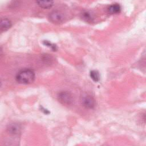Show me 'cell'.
Masks as SVG:
<instances>
[{"mask_svg": "<svg viewBox=\"0 0 146 146\" xmlns=\"http://www.w3.org/2000/svg\"><path fill=\"white\" fill-rule=\"evenodd\" d=\"M35 79V74L30 69H24L20 71L16 76V80L22 84H29L32 83Z\"/></svg>", "mask_w": 146, "mask_h": 146, "instance_id": "obj_1", "label": "cell"}, {"mask_svg": "<svg viewBox=\"0 0 146 146\" xmlns=\"http://www.w3.org/2000/svg\"><path fill=\"white\" fill-rule=\"evenodd\" d=\"M49 19L54 23H60L63 21L64 16L60 11H54L50 13Z\"/></svg>", "mask_w": 146, "mask_h": 146, "instance_id": "obj_2", "label": "cell"}, {"mask_svg": "<svg viewBox=\"0 0 146 146\" xmlns=\"http://www.w3.org/2000/svg\"><path fill=\"white\" fill-rule=\"evenodd\" d=\"M82 104L87 108L93 109L96 106V102L94 98L91 96H84L82 99Z\"/></svg>", "mask_w": 146, "mask_h": 146, "instance_id": "obj_3", "label": "cell"}, {"mask_svg": "<svg viewBox=\"0 0 146 146\" xmlns=\"http://www.w3.org/2000/svg\"><path fill=\"white\" fill-rule=\"evenodd\" d=\"M58 99L62 103L66 104H71L73 100L71 95L67 92H62L60 93L58 95Z\"/></svg>", "mask_w": 146, "mask_h": 146, "instance_id": "obj_4", "label": "cell"}, {"mask_svg": "<svg viewBox=\"0 0 146 146\" xmlns=\"http://www.w3.org/2000/svg\"><path fill=\"white\" fill-rule=\"evenodd\" d=\"M11 26V22L7 18L0 19V30L4 31L9 29Z\"/></svg>", "mask_w": 146, "mask_h": 146, "instance_id": "obj_5", "label": "cell"}, {"mask_svg": "<svg viewBox=\"0 0 146 146\" xmlns=\"http://www.w3.org/2000/svg\"><path fill=\"white\" fill-rule=\"evenodd\" d=\"M38 5L42 8L49 9L51 8L54 3L53 0H36Z\"/></svg>", "mask_w": 146, "mask_h": 146, "instance_id": "obj_6", "label": "cell"}, {"mask_svg": "<svg viewBox=\"0 0 146 146\" xmlns=\"http://www.w3.org/2000/svg\"><path fill=\"white\" fill-rule=\"evenodd\" d=\"M121 8L118 4H113L108 8V11L111 14H116L120 11Z\"/></svg>", "mask_w": 146, "mask_h": 146, "instance_id": "obj_7", "label": "cell"}, {"mask_svg": "<svg viewBox=\"0 0 146 146\" xmlns=\"http://www.w3.org/2000/svg\"><path fill=\"white\" fill-rule=\"evenodd\" d=\"M90 77L94 82H98L100 79L99 73L96 70H92L90 72Z\"/></svg>", "mask_w": 146, "mask_h": 146, "instance_id": "obj_8", "label": "cell"}, {"mask_svg": "<svg viewBox=\"0 0 146 146\" xmlns=\"http://www.w3.org/2000/svg\"><path fill=\"white\" fill-rule=\"evenodd\" d=\"M9 129L11 133L15 134V133H18L20 132L21 128L18 125L14 124L11 125V126L9 128Z\"/></svg>", "mask_w": 146, "mask_h": 146, "instance_id": "obj_9", "label": "cell"}, {"mask_svg": "<svg viewBox=\"0 0 146 146\" xmlns=\"http://www.w3.org/2000/svg\"><path fill=\"white\" fill-rule=\"evenodd\" d=\"M92 18V15H91L90 13H89L88 12L83 13V19H84L86 21H91Z\"/></svg>", "mask_w": 146, "mask_h": 146, "instance_id": "obj_10", "label": "cell"}, {"mask_svg": "<svg viewBox=\"0 0 146 146\" xmlns=\"http://www.w3.org/2000/svg\"><path fill=\"white\" fill-rule=\"evenodd\" d=\"M43 43H44L46 46L51 47L53 50L55 51V50H56V46L54 45V44H51L50 42H48V41H44Z\"/></svg>", "mask_w": 146, "mask_h": 146, "instance_id": "obj_11", "label": "cell"}]
</instances>
